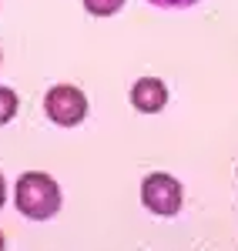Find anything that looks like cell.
Here are the masks:
<instances>
[{
	"instance_id": "1",
	"label": "cell",
	"mask_w": 238,
	"mask_h": 251,
	"mask_svg": "<svg viewBox=\"0 0 238 251\" xmlns=\"http://www.w3.org/2000/svg\"><path fill=\"white\" fill-rule=\"evenodd\" d=\"M14 204L24 218L30 221H47L60 211V188L51 174H20L14 188Z\"/></svg>"
},
{
	"instance_id": "2",
	"label": "cell",
	"mask_w": 238,
	"mask_h": 251,
	"mask_svg": "<svg viewBox=\"0 0 238 251\" xmlns=\"http://www.w3.org/2000/svg\"><path fill=\"white\" fill-rule=\"evenodd\" d=\"M141 201H144V208H148V211L168 218V214H178L181 211L185 194H181V184L171 177V174L155 171V174H148V177H144V184H141Z\"/></svg>"
},
{
	"instance_id": "3",
	"label": "cell",
	"mask_w": 238,
	"mask_h": 251,
	"mask_svg": "<svg viewBox=\"0 0 238 251\" xmlns=\"http://www.w3.org/2000/svg\"><path fill=\"white\" fill-rule=\"evenodd\" d=\"M44 111L60 127H78L80 121H84V114H87V97L80 94L74 84H57V87L47 91Z\"/></svg>"
},
{
	"instance_id": "4",
	"label": "cell",
	"mask_w": 238,
	"mask_h": 251,
	"mask_svg": "<svg viewBox=\"0 0 238 251\" xmlns=\"http://www.w3.org/2000/svg\"><path fill=\"white\" fill-rule=\"evenodd\" d=\"M131 104H134V111H141V114H158L161 107L168 104V87H164V80H158V77L134 80V87H131Z\"/></svg>"
},
{
	"instance_id": "5",
	"label": "cell",
	"mask_w": 238,
	"mask_h": 251,
	"mask_svg": "<svg viewBox=\"0 0 238 251\" xmlns=\"http://www.w3.org/2000/svg\"><path fill=\"white\" fill-rule=\"evenodd\" d=\"M84 7L94 17H111V14H118L121 7H124V0H84Z\"/></svg>"
},
{
	"instance_id": "6",
	"label": "cell",
	"mask_w": 238,
	"mask_h": 251,
	"mask_svg": "<svg viewBox=\"0 0 238 251\" xmlns=\"http://www.w3.org/2000/svg\"><path fill=\"white\" fill-rule=\"evenodd\" d=\"M14 114H17V94L10 87H0V124H7Z\"/></svg>"
},
{
	"instance_id": "7",
	"label": "cell",
	"mask_w": 238,
	"mask_h": 251,
	"mask_svg": "<svg viewBox=\"0 0 238 251\" xmlns=\"http://www.w3.org/2000/svg\"><path fill=\"white\" fill-rule=\"evenodd\" d=\"M148 3L164 7V10H181V7H191V3H198V0H148Z\"/></svg>"
},
{
	"instance_id": "8",
	"label": "cell",
	"mask_w": 238,
	"mask_h": 251,
	"mask_svg": "<svg viewBox=\"0 0 238 251\" xmlns=\"http://www.w3.org/2000/svg\"><path fill=\"white\" fill-rule=\"evenodd\" d=\"M3 201H7V184H3V174H0V208H3Z\"/></svg>"
},
{
	"instance_id": "9",
	"label": "cell",
	"mask_w": 238,
	"mask_h": 251,
	"mask_svg": "<svg viewBox=\"0 0 238 251\" xmlns=\"http://www.w3.org/2000/svg\"><path fill=\"white\" fill-rule=\"evenodd\" d=\"M0 251H3V231H0Z\"/></svg>"
}]
</instances>
